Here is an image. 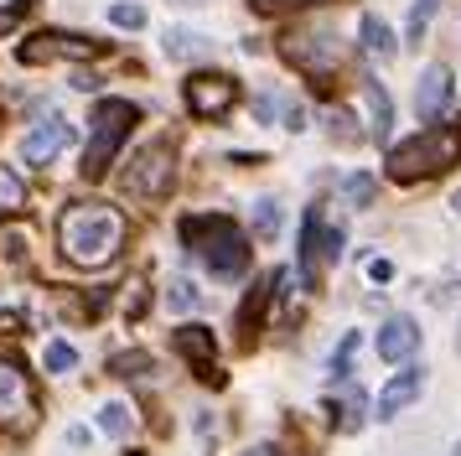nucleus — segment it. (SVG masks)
Here are the masks:
<instances>
[{"instance_id":"c756f323","label":"nucleus","mask_w":461,"mask_h":456,"mask_svg":"<svg viewBox=\"0 0 461 456\" xmlns=\"http://www.w3.org/2000/svg\"><path fill=\"white\" fill-rule=\"evenodd\" d=\"M254 114H259V120H275V94H259V99H254Z\"/></svg>"},{"instance_id":"412c9836","label":"nucleus","mask_w":461,"mask_h":456,"mask_svg":"<svg viewBox=\"0 0 461 456\" xmlns=\"http://www.w3.org/2000/svg\"><path fill=\"white\" fill-rule=\"evenodd\" d=\"M42 363H47V373H68V369H78V348L73 342H47V352H42Z\"/></svg>"},{"instance_id":"a211bd4d","label":"nucleus","mask_w":461,"mask_h":456,"mask_svg":"<svg viewBox=\"0 0 461 456\" xmlns=\"http://www.w3.org/2000/svg\"><path fill=\"white\" fill-rule=\"evenodd\" d=\"M130 425H135V415H130V405H120V399L99 410V431H104V435H114V441H125V435H130Z\"/></svg>"},{"instance_id":"2eb2a0df","label":"nucleus","mask_w":461,"mask_h":456,"mask_svg":"<svg viewBox=\"0 0 461 456\" xmlns=\"http://www.w3.org/2000/svg\"><path fill=\"white\" fill-rule=\"evenodd\" d=\"M357 32H363V52H368V58L389 62V58H394V52H399L394 32H389V26H384V21H378V16H363V26H357Z\"/></svg>"},{"instance_id":"6e6552de","label":"nucleus","mask_w":461,"mask_h":456,"mask_svg":"<svg viewBox=\"0 0 461 456\" xmlns=\"http://www.w3.org/2000/svg\"><path fill=\"white\" fill-rule=\"evenodd\" d=\"M0 420H11L16 431H26L32 420H37V399H32V384H26V373L11 363V358H0Z\"/></svg>"},{"instance_id":"f8f14e48","label":"nucleus","mask_w":461,"mask_h":456,"mask_svg":"<svg viewBox=\"0 0 461 456\" xmlns=\"http://www.w3.org/2000/svg\"><path fill=\"white\" fill-rule=\"evenodd\" d=\"M420 394H425V369H404V373H394L384 389H378V405H374V415L378 420H394L404 405H415Z\"/></svg>"},{"instance_id":"7c9ffc66","label":"nucleus","mask_w":461,"mask_h":456,"mask_svg":"<svg viewBox=\"0 0 461 456\" xmlns=\"http://www.w3.org/2000/svg\"><path fill=\"white\" fill-rule=\"evenodd\" d=\"M368 275H374V280H389V275H394V265H389V260H374V265H368Z\"/></svg>"},{"instance_id":"bb28decb","label":"nucleus","mask_w":461,"mask_h":456,"mask_svg":"<svg viewBox=\"0 0 461 456\" xmlns=\"http://www.w3.org/2000/svg\"><path fill=\"white\" fill-rule=\"evenodd\" d=\"M436 5H440V0H415V11H410V37H415V41H420V32L430 26V16H436Z\"/></svg>"},{"instance_id":"0eeeda50","label":"nucleus","mask_w":461,"mask_h":456,"mask_svg":"<svg viewBox=\"0 0 461 456\" xmlns=\"http://www.w3.org/2000/svg\"><path fill=\"white\" fill-rule=\"evenodd\" d=\"M68 141H73V124H68L63 114H47V120H37L32 130H26L22 161L26 166H52L68 150Z\"/></svg>"},{"instance_id":"f257e3e1","label":"nucleus","mask_w":461,"mask_h":456,"mask_svg":"<svg viewBox=\"0 0 461 456\" xmlns=\"http://www.w3.org/2000/svg\"><path fill=\"white\" fill-rule=\"evenodd\" d=\"M58 249L73 265L99 269L125 249V213L109 203H73L58 218Z\"/></svg>"},{"instance_id":"c85d7f7f","label":"nucleus","mask_w":461,"mask_h":456,"mask_svg":"<svg viewBox=\"0 0 461 456\" xmlns=\"http://www.w3.org/2000/svg\"><path fill=\"white\" fill-rule=\"evenodd\" d=\"M285 130H306V109L301 104H285Z\"/></svg>"},{"instance_id":"4be33fe9","label":"nucleus","mask_w":461,"mask_h":456,"mask_svg":"<svg viewBox=\"0 0 461 456\" xmlns=\"http://www.w3.org/2000/svg\"><path fill=\"white\" fill-rule=\"evenodd\" d=\"M109 21H114V26H130V32H140V26H146V5L120 0V5H109Z\"/></svg>"},{"instance_id":"6ab92c4d","label":"nucleus","mask_w":461,"mask_h":456,"mask_svg":"<svg viewBox=\"0 0 461 456\" xmlns=\"http://www.w3.org/2000/svg\"><path fill=\"white\" fill-rule=\"evenodd\" d=\"M368 104H374V135L389 141V124H394V104L384 94V83H368Z\"/></svg>"},{"instance_id":"c9c22d12","label":"nucleus","mask_w":461,"mask_h":456,"mask_svg":"<svg viewBox=\"0 0 461 456\" xmlns=\"http://www.w3.org/2000/svg\"><path fill=\"white\" fill-rule=\"evenodd\" d=\"M456 352H461V332H456Z\"/></svg>"},{"instance_id":"5701e85b","label":"nucleus","mask_w":461,"mask_h":456,"mask_svg":"<svg viewBox=\"0 0 461 456\" xmlns=\"http://www.w3.org/2000/svg\"><path fill=\"white\" fill-rule=\"evenodd\" d=\"M363 348V337H357V332H348V337H342V348L332 352V373L337 378H348V373H353V352Z\"/></svg>"},{"instance_id":"393cba45","label":"nucleus","mask_w":461,"mask_h":456,"mask_svg":"<svg viewBox=\"0 0 461 456\" xmlns=\"http://www.w3.org/2000/svg\"><path fill=\"white\" fill-rule=\"evenodd\" d=\"M342 192H348V203H353V207H368V203H374V177H368V171H357V177H348Z\"/></svg>"},{"instance_id":"b1692460","label":"nucleus","mask_w":461,"mask_h":456,"mask_svg":"<svg viewBox=\"0 0 461 456\" xmlns=\"http://www.w3.org/2000/svg\"><path fill=\"white\" fill-rule=\"evenodd\" d=\"M22 260H26V239L16 233V228H11V233H0V265H5V269H16Z\"/></svg>"},{"instance_id":"9b49d317","label":"nucleus","mask_w":461,"mask_h":456,"mask_svg":"<svg viewBox=\"0 0 461 456\" xmlns=\"http://www.w3.org/2000/svg\"><path fill=\"white\" fill-rule=\"evenodd\" d=\"M374 348H378V358H384V363H404V358H415V348H420L415 316H389V322L378 327Z\"/></svg>"},{"instance_id":"e433bc0d","label":"nucleus","mask_w":461,"mask_h":456,"mask_svg":"<svg viewBox=\"0 0 461 456\" xmlns=\"http://www.w3.org/2000/svg\"><path fill=\"white\" fill-rule=\"evenodd\" d=\"M451 456H461V446H456V451H451Z\"/></svg>"},{"instance_id":"39448f33","label":"nucleus","mask_w":461,"mask_h":456,"mask_svg":"<svg viewBox=\"0 0 461 456\" xmlns=\"http://www.w3.org/2000/svg\"><path fill=\"white\" fill-rule=\"evenodd\" d=\"M171 177H176V166H171V145L167 141H150V145H140V150L130 156L125 192H135V197H167Z\"/></svg>"},{"instance_id":"473e14b6","label":"nucleus","mask_w":461,"mask_h":456,"mask_svg":"<svg viewBox=\"0 0 461 456\" xmlns=\"http://www.w3.org/2000/svg\"><path fill=\"white\" fill-rule=\"evenodd\" d=\"M249 456H280V451H275V446H254Z\"/></svg>"},{"instance_id":"dca6fc26","label":"nucleus","mask_w":461,"mask_h":456,"mask_svg":"<svg viewBox=\"0 0 461 456\" xmlns=\"http://www.w3.org/2000/svg\"><path fill=\"white\" fill-rule=\"evenodd\" d=\"M22 207H26V182L11 166H0V218H11V213H22Z\"/></svg>"},{"instance_id":"423d86ee","label":"nucleus","mask_w":461,"mask_h":456,"mask_svg":"<svg viewBox=\"0 0 461 456\" xmlns=\"http://www.w3.org/2000/svg\"><path fill=\"white\" fill-rule=\"evenodd\" d=\"M233 104H239V83L229 73H197L187 83V109L197 120H223Z\"/></svg>"},{"instance_id":"f03ea898","label":"nucleus","mask_w":461,"mask_h":456,"mask_svg":"<svg viewBox=\"0 0 461 456\" xmlns=\"http://www.w3.org/2000/svg\"><path fill=\"white\" fill-rule=\"evenodd\" d=\"M182 239H187V249H197V260H203L212 275H223V280L249 269V239H244L239 223L223 218V213H212V218H187V223H182Z\"/></svg>"},{"instance_id":"72a5a7b5","label":"nucleus","mask_w":461,"mask_h":456,"mask_svg":"<svg viewBox=\"0 0 461 456\" xmlns=\"http://www.w3.org/2000/svg\"><path fill=\"white\" fill-rule=\"evenodd\" d=\"M11 21H16V11H0V32H5V26H11Z\"/></svg>"},{"instance_id":"cd10ccee","label":"nucleus","mask_w":461,"mask_h":456,"mask_svg":"<svg viewBox=\"0 0 461 456\" xmlns=\"http://www.w3.org/2000/svg\"><path fill=\"white\" fill-rule=\"evenodd\" d=\"M357 425H363V399L348 389L342 394V431H357Z\"/></svg>"},{"instance_id":"20e7f679","label":"nucleus","mask_w":461,"mask_h":456,"mask_svg":"<svg viewBox=\"0 0 461 456\" xmlns=\"http://www.w3.org/2000/svg\"><path fill=\"white\" fill-rule=\"evenodd\" d=\"M130 124H135V104L130 99H104L94 109V135H88V150H84V177H104L109 161L120 156V145H125Z\"/></svg>"},{"instance_id":"f704fd0d","label":"nucleus","mask_w":461,"mask_h":456,"mask_svg":"<svg viewBox=\"0 0 461 456\" xmlns=\"http://www.w3.org/2000/svg\"><path fill=\"white\" fill-rule=\"evenodd\" d=\"M451 207H456V218H461V192H456V203H451Z\"/></svg>"},{"instance_id":"aec40b11","label":"nucleus","mask_w":461,"mask_h":456,"mask_svg":"<svg viewBox=\"0 0 461 456\" xmlns=\"http://www.w3.org/2000/svg\"><path fill=\"white\" fill-rule=\"evenodd\" d=\"M249 223H254V239H275V233H280V203H275V197H259Z\"/></svg>"},{"instance_id":"f3484780","label":"nucleus","mask_w":461,"mask_h":456,"mask_svg":"<svg viewBox=\"0 0 461 456\" xmlns=\"http://www.w3.org/2000/svg\"><path fill=\"white\" fill-rule=\"evenodd\" d=\"M167 306L171 311H197V306H203V290H197V280L176 275V280L167 286Z\"/></svg>"},{"instance_id":"2f4dec72","label":"nucleus","mask_w":461,"mask_h":456,"mask_svg":"<svg viewBox=\"0 0 461 456\" xmlns=\"http://www.w3.org/2000/svg\"><path fill=\"white\" fill-rule=\"evenodd\" d=\"M22 327V316H16V311H0V332H16Z\"/></svg>"},{"instance_id":"a878e982","label":"nucleus","mask_w":461,"mask_h":456,"mask_svg":"<svg viewBox=\"0 0 461 456\" xmlns=\"http://www.w3.org/2000/svg\"><path fill=\"white\" fill-rule=\"evenodd\" d=\"M109 369L120 373V378H140V373L150 369V358H146V352H125V358H114Z\"/></svg>"},{"instance_id":"1a4fd4ad","label":"nucleus","mask_w":461,"mask_h":456,"mask_svg":"<svg viewBox=\"0 0 461 456\" xmlns=\"http://www.w3.org/2000/svg\"><path fill=\"white\" fill-rule=\"evenodd\" d=\"M99 52V41L88 37H68V32H42V37H32L16 52L22 62H52V58H94Z\"/></svg>"},{"instance_id":"4468645a","label":"nucleus","mask_w":461,"mask_h":456,"mask_svg":"<svg viewBox=\"0 0 461 456\" xmlns=\"http://www.w3.org/2000/svg\"><path fill=\"white\" fill-rule=\"evenodd\" d=\"M161 47H167L171 62H197V58H208L212 52V41L203 37V32H192V26H171Z\"/></svg>"},{"instance_id":"9d476101","label":"nucleus","mask_w":461,"mask_h":456,"mask_svg":"<svg viewBox=\"0 0 461 456\" xmlns=\"http://www.w3.org/2000/svg\"><path fill=\"white\" fill-rule=\"evenodd\" d=\"M446 104H451V68L430 62V68L415 78V114L420 120H440Z\"/></svg>"},{"instance_id":"ddd939ff","label":"nucleus","mask_w":461,"mask_h":456,"mask_svg":"<svg viewBox=\"0 0 461 456\" xmlns=\"http://www.w3.org/2000/svg\"><path fill=\"white\" fill-rule=\"evenodd\" d=\"M176 352L192 358V363L203 369V378L218 384V373H212V332L208 327H182V332H176Z\"/></svg>"},{"instance_id":"7ed1b4c3","label":"nucleus","mask_w":461,"mask_h":456,"mask_svg":"<svg viewBox=\"0 0 461 456\" xmlns=\"http://www.w3.org/2000/svg\"><path fill=\"white\" fill-rule=\"evenodd\" d=\"M461 156V120L456 124H425L415 141L394 145V156H389V177L394 182H410V177H430V171H446V166H456Z\"/></svg>"}]
</instances>
